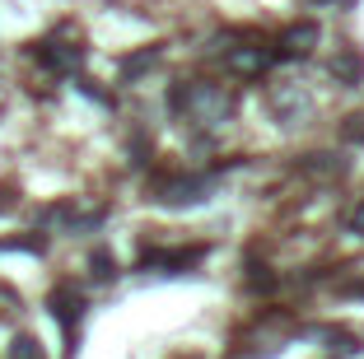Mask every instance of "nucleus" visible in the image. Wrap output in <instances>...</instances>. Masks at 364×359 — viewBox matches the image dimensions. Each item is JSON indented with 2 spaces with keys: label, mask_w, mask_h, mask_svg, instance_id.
<instances>
[{
  "label": "nucleus",
  "mask_w": 364,
  "mask_h": 359,
  "mask_svg": "<svg viewBox=\"0 0 364 359\" xmlns=\"http://www.w3.org/2000/svg\"><path fill=\"white\" fill-rule=\"evenodd\" d=\"M201 257H205V247H201V243H192V247H150V252H140V271L182 275V271H192Z\"/></svg>",
  "instance_id": "nucleus-3"
},
{
  "label": "nucleus",
  "mask_w": 364,
  "mask_h": 359,
  "mask_svg": "<svg viewBox=\"0 0 364 359\" xmlns=\"http://www.w3.org/2000/svg\"><path fill=\"white\" fill-rule=\"evenodd\" d=\"M0 210H5V191H0Z\"/></svg>",
  "instance_id": "nucleus-14"
},
{
  "label": "nucleus",
  "mask_w": 364,
  "mask_h": 359,
  "mask_svg": "<svg viewBox=\"0 0 364 359\" xmlns=\"http://www.w3.org/2000/svg\"><path fill=\"white\" fill-rule=\"evenodd\" d=\"M5 359H43V345H38L33 336H14V341H10V355H5Z\"/></svg>",
  "instance_id": "nucleus-10"
},
{
  "label": "nucleus",
  "mask_w": 364,
  "mask_h": 359,
  "mask_svg": "<svg viewBox=\"0 0 364 359\" xmlns=\"http://www.w3.org/2000/svg\"><path fill=\"white\" fill-rule=\"evenodd\" d=\"M346 224H350L355 233H364V201H355V205H350V215H346Z\"/></svg>",
  "instance_id": "nucleus-13"
},
{
  "label": "nucleus",
  "mask_w": 364,
  "mask_h": 359,
  "mask_svg": "<svg viewBox=\"0 0 364 359\" xmlns=\"http://www.w3.org/2000/svg\"><path fill=\"white\" fill-rule=\"evenodd\" d=\"M271 61H276V47L257 43V38H234V47H225V65H229L234 75H243V80H257V75H267Z\"/></svg>",
  "instance_id": "nucleus-1"
},
{
  "label": "nucleus",
  "mask_w": 364,
  "mask_h": 359,
  "mask_svg": "<svg viewBox=\"0 0 364 359\" xmlns=\"http://www.w3.org/2000/svg\"><path fill=\"white\" fill-rule=\"evenodd\" d=\"M47 308H52V317L61 322V331H65V350L75 355L80 317H85V294H80L75 285H56V289H52V299H47Z\"/></svg>",
  "instance_id": "nucleus-2"
},
{
  "label": "nucleus",
  "mask_w": 364,
  "mask_h": 359,
  "mask_svg": "<svg viewBox=\"0 0 364 359\" xmlns=\"http://www.w3.org/2000/svg\"><path fill=\"white\" fill-rule=\"evenodd\" d=\"M47 238L43 233H28V238H10V243H0V252H43Z\"/></svg>",
  "instance_id": "nucleus-11"
},
{
  "label": "nucleus",
  "mask_w": 364,
  "mask_h": 359,
  "mask_svg": "<svg viewBox=\"0 0 364 359\" xmlns=\"http://www.w3.org/2000/svg\"><path fill=\"white\" fill-rule=\"evenodd\" d=\"M33 56H38V65L52 75H75L80 65H85V47L80 43H65V38H47V43L33 47Z\"/></svg>",
  "instance_id": "nucleus-4"
},
{
  "label": "nucleus",
  "mask_w": 364,
  "mask_h": 359,
  "mask_svg": "<svg viewBox=\"0 0 364 359\" xmlns=\"http://www.w3.org/2000/svg\"><path fill=\"white\" fill-rule=\"evenodd\" d=\"M346 140H355V145H364V117H346Z\"/></svg>",
  "instance_id": "nucleus-12"
},
{
  "label": "nucleus",
  "mask_w": 364,
  "mask_h": 359,
  "mask_svg": "<svg viewBox=\"0 0 364 359\" xmlns=\"http://www.w3.org/2000/svg\"><path fill=\"white\" fill-rule=\"evenodd\" d=\"M89 275H94V280H112V275H117V262H112V252H103V247H98V252L89 257Z\"/></svg>",
  "instance_id": "nucleus-9"
},
{
  "label": "nucleus",
  "mask_w": 364,
  "mask_h": 359,
  "mask_svg": "<svg viewBox=\"0 0 364 359\" xmlns=\"http://www.w3.org/2000/svg\"><path fill=\"white\" fill-rule=\"evenodd\" d=\"M154 61H159V47H145V52L127 56V61H122V80H136V75H140V70H150Z\"/></svg>",
  "instance_id": "nucleus-8"
},
{
  "label": "nucleus",
  "mask_w": 364,
  "mask_h": 359,
  "mask_svg": "<svg viewBox=\"0 0 364 359\" xmlns=\"http://www.w3.org/2000/svg\"><path fill=\"white\" fill-rule=\"evenodd\" d=\"M332 75L341 85H360L364 80V52L360 47H341V52L332 56Z\"/></svg>",
  "instance_id": "nucleus-7"
},
{
  "label": "nucleus",
  "mask_w": 364,
  "mask_h": 359,
  "mask_svg": "<svg viewBox=\"0 0 364 359\" xmlns=\"http://www.w3.org/2000/svg\"><path fill=\"white\" fill-rule=\"evenodd\" d=\"M318 23H289L285 33H280V43H276V56H285V61H299V56H309L313 47H318Z\"/></svg>",
  "instance_id": "nucleus-6"
},
{
  "label": "nucleus",
  "mask_w": 364,
  "mask_h": 359,
  "mask_svg": "<svg viewBox=\"0 0 364 359\" xmlns=\"http://www.w3.org/2000/svg\"><path fill=\"white\" fill-rule=\"evenodd\" d=\"M205 191H210L205 178H164L159 187H154V201H164V205H196Z\"/></svg>",
  "instance_id": "nucleus-5"
}]
</instances>
